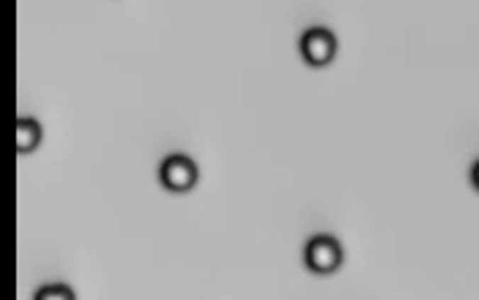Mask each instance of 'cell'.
Wrapping results in <instances>:
<instances>
[{
  "label": "cell",
  "mask_w": 479,
  "mask_h": 300,
  "mask_svg": "<svg viewBox=\"0 0 479 300\" xmlns=\"http://www.w3.org/2000/svg\"><path fill=\"white\" fill-rule=\"evenodd\" d=\"M344 262V249L338 238L334 235H312L304 246V265L309 273L314 276H328V273H336Z\"/></svg>",
  "instance_id": "obj_1"
},
{
  "label": "cell",
  "mask_w": 479,
  "mask_h": 300,
  "mask_svg": "<svg viewBox=\"0 0 479 300\" xmlns=\"http://www.w3.org/2000/svg\"><path fill=\"white\" fill-rule=\"evenodd\" d=\"M158 179H160V184H163V189L182 195V192L195 189V184H198V165H195V160L187 157V155H168V157L160 162Z\"/></svg>",
  "instance_id": "obj_2"
},
{
  "label": "cell",
  "mask_w": 479,
  "mask_h": 300,
  "mask_svg": "<svg viewBox=\"0 0 479 300\" xmlns=\"http://www.w3.org/2000/svg\"><path fill=\"white\" fill-rule=\"evenodd\" d=\"M336 35L328 28H309L298 38V52L309 68H325L336 57Z\"/></svg>",
  "instance_id": "obj_3"
},
{
  "label": "cell",
  "mask_w": 479,
  "mask_h": 300,
  "mask_svg": "<svg viewBox=\"0 0 479 300\" xmlns=\"http://www.w3.org/2000/svg\"><path fill=\"white\" fill-rule=\"evenodd\" d=\"M41 138H44V130L38 125V119H33V116H19L16 119V155L35 152Z\"/></svg>",
  "instance_id": "obj_4"
},
{
  "label": "cell",
  "mask_w": 479,
  "mask_h": 300,
  "mask_svg": "<svg viewBox=\"0 0 479 300\" xmlns=\"http://www.w3.org/2000/svg\"><path fill=\"white\" fill-rule=\"evenodd\" d=\"M33 300H76V292L68 284H44L35 289Z\"/></svg>",
  "instance_id": "obj_5"
},
{
  "label": "cell",
  "mask_w": 479,
  "mask_h": 300,
  "mask_svg": "<svg viewBox=\"0 0 479 300\" xmlns=\"http://www.w3.org/2000/svg\"><path fill=\"white\" fill-rule=\"evenodd\" d=\"M468 182H471V187L479 192V160L477 162H471V171H468Z\"/></svg>",
  "instance_id": "obj_6"
}]
</instances>
